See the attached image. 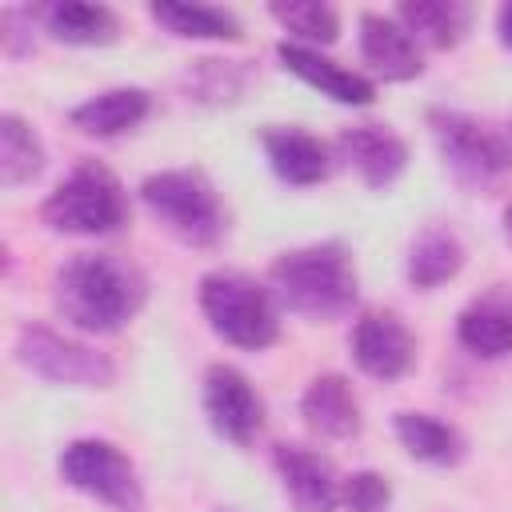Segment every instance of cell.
Here are the masks:
<instances>
[{
  "instance_id": "ac0fdd59",
  "label": "cell",
  "mask_w": 512,
  "mask_h": 512,
  "mask_svg": "<svg viewBox=\"0 0 512 512\" xmlns=\"http://www.w3.org/2000/svg\"><path fill=\"white\" fill-rule=\"evenodd\" d=\"M36 24L60 40V44H76V48H104L112 40H120V16L108 4H84V0H52V4H36L32 8Z\"/></svg>"
},
{
  "instance_id": "52a82bcc",
  "label": "cell",
  "mask_w": 512,
  "mask_h": 512,
  "mask_svg": "<svg viewBox=\"0 0 512 512\" xmlns=\"http://www.w3.org/2000/svg\"><path fill=\"white\" fill-rule=\"evenodd\" d=\"M16 360L48 380V384H64V388H112L116 384V360L76 336H64L48 324H24L16 332Z\"/></svg>"
},
{
  "instance_id": "4316f807",
  "label": "cell",
  "mask_w": 512,
  "mask_h": 512,
  "mask_svg": "<svg viewBox=\"0 0 512 512\" xmlns=\"http://www.w3.org/2000/svg\"><path fill=\"white\" fill-rule=\"evenodd\" d=\"M340 504L348 512H388L392 508V484L384 472L360 468L352 476H344L340 484Z\"/></svg>"
},
{
  "instance_id": "603a6c76",
  "label": "cell",
  "mask_w": 512,
  "mask_h": 512,
  "mask_svg": "<svg viewBox=\"0 0 512 512\" xmlns=\"http://www.w3.org/2000/svg\"><path fill=\"white\" fill-rule=\"evenodd\" d=\"M148 16L180 36V40H240L244 36V24L236 12L228 8H216V4H180V0H156L148 4Z\"/></svg>"
},
{
  "instance_id": "44dd1931",
  "label": "cell",
  "mask_w": 512,
  "mask_h": 512,
  "mask_svg": "<svg viewBox=\"0 0 512 512\" xmlns=\"http://www.w3.org/2000/svg\"><path fill=\"white\" fill-rule=\"evenodd\" d=\"M460 268H464V244L448 224H428L412 236L408 256H404V276L412 288L432 292L448 284Z\"/></svg>"
},
{
  "instance_id": "30bf717a",
  "label": "cell",
  "mask_w": 512,
  "mask_h": 512,
  "mask_svg": "<svg viewBox=\"0 0 512 512\" xmlns=\"http://www.w3.org/2000/svg\"><path fill=\"white\" fill-rule=\"evenodd\" d=\"M352 360L372 380H400L416 364V336L396 312H364L352 324Z\"/></svg>"
},
{
  "instance_id": "8fae6325",
  "label": "cell",
  "mask_w": 512,
  "mask_h": 512,
  "mask_svg": "<svg viewBox=\"0 0 512 512\" xmlns=\"http://www.w3.org/2000/svg\"><path fill=\"white\" fill-rule=\"evenodd\" d=\"M336 160H344L368 188H392L408 168V144L388 124H348L336 136Z\"/></svg>"
},
{
  "instance_id": "ba28073f",
  "label": "cell",
  "mask_w": 512,
  "mask_h": 512,
  "mask_svg": "<svg viewBox=\"0 0 512 512\" xmlns=\"http://www.w3.org/2000/svg\"><path fill=\"white\" fill-rule=\"evenodd\" d=\"M56 468H60V480L68 488L92 496L96 504H104L112 512H140V504H144L136 464L112 440L80 436V440L64 444Z\"/></svg>"
},
{
  "instance_id": "3957f363",
  "label": "cell",
  "mask_w": 512,
  "mask_h": 512,
  "mask_svg": "<svg viewBox=\"0 0 512 512\" xmlns=\"http://www.w3.org/2000/svg\"><path fill=\"white\" fill-rule=\"evenodd\" d=\"M40 220L64 236H112L128 224V192L100 160H80L40 204Z\"/></svg>"
},
{
  "instance_id": "2e32d148",
  "label": "cell",
  "mask_w": 512,
  "mask_h": 512,
  "mask_svg": "<svg viewBox=\"0 0 512 512\" xmlns=\"http://www.w3.org/2000/svg\"><path fill=\"white\" fill-rule=\"evenodd\" d=\"M456 340L480 360H508L512 356V292L488 288L472 296L456 316Z\"/></svg>"
},
{
  "instance_id": "9a60e30c",
  "label": "cell",
  "mask_w": 512,
  "mask_h": 512,
  "mask_svg": "<svg viewBox=\"0 0 512 512\" xmlns=\"http://www.w3.org/2000/svg\"><path fill=\"white\" fill-rule=\"evenodd\" d=\"M360 56L384 80H416L424 72V52L416 36L392 12H360Z\"/></svg>"
},
{
  "instance_id": "83f0119b",
  "label": "cell",
  "mask_w": 512,
  "mask_h": 512,
  "mask_svg": "<svg viewBox=\"0 0 512 512\" xmlns=\"http://www.w3.org/2000/svg\"><path fill=\"white\" fill-rule=\"evenodd\" d=\"M32 24H36L32 8H4L0 12V48H4V56L16 60V56H28L36 48Z\"/></svg>"
},
{
  "instance_id": "4dcf8cb0",
  "label": "cell",
  "mask_w": 512,
  "mask_h": 512,
  "mask_svg": "<svg viewBox=\"0 0 512 512\" xmlns=\"http://www.w3.org/2000/svg\"><path fill=\"white\" fill-rule=\"evenodd\" d=\"M504 132H508V140H512V120H508V128H504Z\"/></svg>"
},
{
  "instance_id": "5bb4252c",
  "label": "cell",
  "mask_w": 512,
  "mask_h": 512,
  "mask_svg": "<svg viewBox=\"0 0 512 512\" xmlns=\"http://www.w3.org/2000/svg\"><path fill=\"white\" fill-rule=\"evenodd\" d=\"M276 60L284 72H292L296 80H304L308 88H316L320 96L336 100V104H352V108H368L376 100V84L364 72H352L344 64H336L332 56H324L320 48H304L292 40L276 44Z\"/></svg>"
},
{
  "instance_id": "8992f818",
  "label": "cell",
  "mask_w": 512,
  "mask_h": 512,
  "mask_svg": "<svg viewBox=\"0 0 512 512\" xmlns=\"http://www.w3.org/2000/svg\"><path fill=\"white\" fill-rule=\"evenodd\" d=\"M428 128L444 168L464 188H488L512 172V140L504 128H492L460 108H432Z\"/></svg>"
},
{
  "instance_id": "f546056e",
  "label": "cell",
  "mask_w": 512,
  "mask_h": 512,
  "mask_svg": "<svg viewBox=\"0 0 512 512\" xmlns=\"http://www.w3.org/2000/svg\"><path fill=\"white\" fill-rule=\"evenodd\" d=\"M500 228H504V240L512 244V200L504 204V216H500Z\"/></svg>"
},
{
  "instance_id": "6da1fadb",
  "label": "cell",
  "mask_w": 512,
  "mask_h": 512,
  "mask_svg": "<svg viewBox=\"0 0 512 512\" xmlns=\"http://www.w3.org/2000/svg\"><path fill=\"white\" fill-rule=\"evenodd\" d=\"M52 300L72 328L88 336H112L140 316L148 300V276L124 256L76 252L52 276Z\"/></svg>"
},
{
  "instance_id": "4fadbf2b",
  "label": "cell",
  "mask_w": 512,
  "mask_h": 512,
  "mask_svg": "<svg viewBox=\"0 0 512 512\" xmlns=\"http://www.w3.org/2000/svg\"><path fill=\"white\" fill-rule=\"evenodd\" d=\"M260 144H264V156H268V168L276 172V180H284L292 188H312L332 176L336 148L324 144L320 136L304 132L300 124H272L260 132Z\"/></svg>"
},
{
  "instance_id": "277c9868",
  "label": "cell",
  "mask_w": 512,
  "mask_h": 512,
  "mask_svg": "<svg viewBox=\"0 0 512 512\" xmlns=\"http://www.w3.org/2000/svg\"><path fill=\"white\" fill-rule=\"evenodd\" d=\"M144 208L188 248H212L228 232V212L216 184L200 168H164L140 184Z\"/></svg>"
},
{
  "instance_id": "f1b7e54d",
  "label": "cell",
  "mask_w": 512,
  "mask_h": 512,
  "mask_svg": "<svg viewBox=\"0 0 512 512\" xmlns=\"http://www.w3.org/2000/svg\"><path fill=\"white\" fill-rule=\"evenodd\" d=\"M496 36L512 52V4H500V12H496Z\"/></svg>"
},
{
  "instance_id": "7402d4cb",
  "label": "cell",
  "mask_w": 512,
  "mask_h": 512,
  "mask_svg": "<svg viewBox=\"0 0 512 512\" xmlns=\"http://www.w3.org/2000/svg\"><path fill=\"white\" fill-rule=\"evenodd\" d=\"M392 16L416 36V44H428L440 52L456 48L472 28V8L460 0H404Z\"/></svg>"
},
{
  "instance_id": "7a4b0ae2",
  "label": "cell",
  "mask_w": 512,
  "mask_h": 512,
  "mask_svg": "<svg viewBox=\"0 0 512 512\" xmlns=\"http://www.w3.org/2000/svg\"><path fill=\"white\" fill-rule=\"evenodd\" d=\"M268 292L280 308L296 316L336 320L352 312L360 296L356 260L340 240H320V244L280 252L268 268Z\"/></svg>"
},
{
  "instance_id": "cb8c5ba5",
  "label": "cell",
  "mask_w": 512,
  "mask_h": 512,
  "mask_svg": "<svg viewBox=\"0 0 512 512\" xmlns=\"http://www.w3.org/2000/svg\"><path fill=\"white\" fill-rule=\"evenodd\" d=\"M44 140L36 136V128L16 116V112H4L0 116V184L4 188H20V184H32L40 172H44Z\"/></svg>"
},
{
  "instance_id": "5b68a950",
  "label": "cell",
  "mask_w": 512,
  "mask_h": 512,
  "mask_svg": "<svg viewBox=\"0 0 512 512\" xmlns=\"http://www.w3.org/2000/svg\"><path fill=\"white\" fill-rule=\"evenodd\" d=\"M200 312L208 320V328L244 352H264L268 344H276L280 336V316H276V300L264 284H256L244 272L232 268H216L208 276H200Z\"/></svg>"
},
{
  "instance_id": "484cf974",
  "label": "cell",
  "mask_w": 512,
  "mask_h": 512,
  "mask_svg": "<svg viewBox=\"0 0 512 512\" xmlns=\"http://www.w3.org/2000/svg\"><path fill=\"white\" fill-rule=\"evenodd\" d=\"M248 80H252V68L244 60H212V56H204V60H192V68L184 72L188 100L212 104V108L236 104L244 96Z\"/></svg>"
},
{
  "instance_id": "d6986e66",
  "label": "cell",
  "mask_w": 512,
  "mask_h": 512,
  "mask_svg": "<svg viewBox=\"0 0 512 512\" xmlns=\"http://www.w3.org/2000/svg\"><path fill=\"white\" fill-rule=\"evenodd\" d=\"M152 112V96L136 84H124V88H104L88 100H80L68 120L72 128H80L84 136H100V140H112V136H124L132 128H140Z\"/></svg>"
},
{
  "instance_id": "7c38bea8",
  "label": "cell",
  "mask_w": 512,
  "mask_h": 512,
  "mask_svg": "<svg viewBox=\"0 0 512 512\" xmlns=\"http://www.w3.org/2000/svg\"><path fill=\"white\" fill-rule=\"evenodd\" d=\"M276 476L284 484V496L296 512H336L340 508V476L328 456L304 448V444H276L272 448Z\"/></svg>"
},
{
  "instance_id": "d4e9b609",
  "label": "cell",
  "mask_w": 512,
  "mask_h": 512,
  "mask_svg": "<svg viewBox=\"0 0 512 512\" xmlns=\"http://www.w3.org/2000/svg\"><path fill=\"white\" fill-rule=\"evenodd\" d=\"M268 16L292 36V44L304 48H328L340 40V12L320 0H288V4H268Z\"/></svg>"
},
{
  "instance_id": "e0dca14e",
  "label": "cell",
  "mask_w": 512,
  "mask_h": 512,
  "mask_svg": "<svg viewBox=\"0 0 512 512\" xmlns=\"http://www.w3.org/2000/svg\"><path fill=\"white\" fill-rule=\"evenodd\" d=\"M300 416L324 440H352L364 428L360 400L340 372H324V376L308 380V388L300 396Z\"/></svg>"
},
{
  "instance_id": "ffe728a7",
  "label": "cell",
  "mask_w": 512,
  "mask_h": 512,
  "mask_svg": "<svg viewBox=\"0 0 512 512\" xmlns=\"http://www.w3.org/2000/svg\"><path fill=\"white\" fill-rule=\"evenodd\" d=\"M396 428V440L400 448L420 460V464H432V468H456L464 456H468V440L456 424L432 416V412H396L392 420Z\"/></svg>"
},
{
  "instance_id": "9c48e42d",
  "label": "cell",
  "mask_w": 512,
  "mask_h": 512,
  "mask_svg": "<svg viewBox=\"0 0 512 512\" xmlns=\"http://www.w3.org/2000/svg\"><path fill=\"white\" fill-rule=\"evenodd\" d=\"M204 416L212 424V432L236 448L252 444L264 428V400L252 388V380L232 368V364H212L204 372Z\"/></svg>"
},
{
  "instance_id": "1f68e13d",
  "label": "cell",
  "mask_w": 512,
  "mask_h": 512,
  "mask_svg": "<svg viewBox=\"0 0 512 512\" xmlns=\"http://www.w3.org/2000/svg\"><path fill=\"white\" fill-rule=\"evenodd\" d=\"M220 512H232V508H220Z\"/></svg>"
}]
</instances>
